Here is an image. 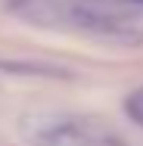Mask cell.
I'll return each instance as SVG.
<instances>
[{
	"instance_id": "obj_1",
	"label": "cell",
	"mask_w": 143,
	"mask_h": 146,
	"mask_svg": "<svg viewBox=\"0 0 143 146\" xmlns=\"http://www.w3.org/2000/svg\"><path fill=\"white\" fill-rule=\"evenodd\" d=\"M41 146H131L115 127L93 118H53L34 131Z\"/></svg>"
},
{
	"instance_id": "obj_2",
	"label": "cell",
	"mask_w": 143,
	"mask_h": 146,
	"mask_svg": "<svg viewBox=\"0 0 143 146\" xmlns=\"http://www.w3.org/2000/svg\"><path fill=\"white\" fill-rule=\"evenodd\" d=\"M124 109H128V115L134 118L137 124H143V90H137V93H131V96H128Z\"/></svg>"
},
{
	"instance_id": "obj_3",
	"label": "cell",
	"mask_w": 143,
	"mask_h": 146,
	"mask_svg": "<svg viewBox=\"0 0 143 146\" xmlns=\"http://www.w3.org/2000/svg\"><path fill=\"white\" fill-rule=\"evenodd\" d=\"M128 3H134V6H143V0H128Z\"/></svg>"
},
{
	"instance_id": "obj_4",
	"label": "cell",
	"mask_w": 143,
	"mask_h": 146,
	"mask_svg": "<svg viewBox=\"0 0 143 146\" xmlns=\"http://www.w3.org/2000/svg\"><path fill=\"white\" fill-rule=\"evenodd\" d=\"M87 3H103V0H87Z\"/></svg>"
}]
</instances>
